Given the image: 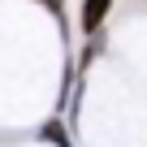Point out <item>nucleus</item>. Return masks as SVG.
Instances as JSON below:
<instances>
[{"instance_id": "nucleus-1", "label": "nucleus", "mask_w": 147, "mask_h": 147, "mask_svg": "<svg viewBox=\"0 0 147 147\" xmlns=\"http://www.w3.org/2000/svg\"><path fill=\"white\" fill-rule=\"evenodd\" d=\"M108 5H113V0H82V30L87 35L100 30V22L108 18Z\"/></svg>"}, {"instance_id": "nucleus-2", "label": "nucleus", "mask_w": 147, "mask_h": 147, "mask_svg": "<svg viewBox=\"0 0 147 147\" xmlns=\"http://www.w3.org/2000/svg\"><path fill=\"white\" fill-rule=\"evenodd\" d=\"M43 138H48V143H56V147H74V143L65 138V130H61L56 121H48V125H43Z\"/></svg>"}, {"instance_id": "nucleus-3", "label": "nucleus", "mask_w": 147, "mask_h": 147, "mask_svg": "<svg viewBox=\"0 0 147 147\" xmlns=\"http://www.w3.org/2000/svg\"><path fill=\"white\" fill-rule=\"evenodd\" d=\"M43 5H48V9L56 13V18H61V0H43Z\"/></svg>"}]
</instances>
